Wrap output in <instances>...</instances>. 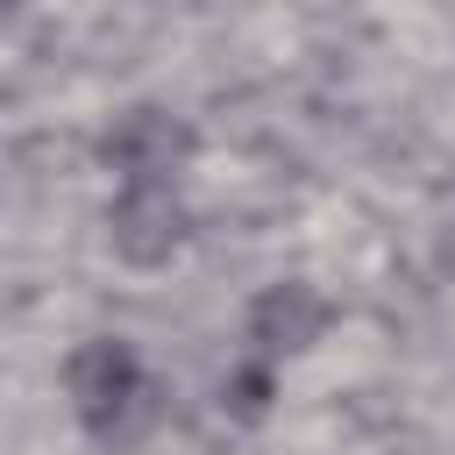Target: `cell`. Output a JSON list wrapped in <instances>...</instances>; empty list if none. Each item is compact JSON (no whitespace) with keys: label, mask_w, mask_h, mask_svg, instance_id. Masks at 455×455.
<instances>
[{"label":"cell","mask_w":455,"mask_h":455,"mask_svg":"<svg viewBox=\"0 0 455 455\" xmlns=\"http://www.w3.org/2000/svg\"><path fill=\"white\" fill-rule=\"evenodd\" d=\"M57 391H64V412L78 419L85 441L107 434V427H121L128 412H142L156 398V384L142 370V348L128 334H85V341H71L64 363H57Z\"/></svg>","instance_id":"cell-2"},{"label":"cell","mask_w":455,"mask_h":455,"mask_svg":"<svg viewBox=\"0 0 455 455\" xmlns=\"http://www.w3.org/2000/svg\"><path fill=\"white\" fill-rule=\"evenodd\" d=\"M427 256H434V277H441V284H455V220H448V228H434V249H427Z\"/></svg>","instance_id":"cell-6"},{"label":"cell","mask_w":455,"mask_h":455,"mask_svg":"<svg viewBox=\"0 0 455 455\" xmlns=\"http://www.w3.org/2000/svg\"><path fill=\"white\" fill-rule=\"evenodd\" d=\"M100 242L121 270H171L192 249L185 185H114L100 206Z\"/></svg>","instance_id":"cell-4"},{"label":"cell","mask_w":455,"mask_h":455,"mask_svg":"<svg viewBox=\"0 0 455 455\" xmlns=\"http://www.w3.org/2000/svg\"><path fill=\"white\" fill-rule=\"evenodd\" d=\"M334 320H341L334 291H327L320 277H306V270H284V277H263V284L249 291V306H242V341H249V355H263V363L284 370V363H306L313 348H327Z\"/></svg>","instance_id":"cell-3"},{"label":"cell","mask_w":455,"mask_h":455,"mask_svg":"<svg viewBox=\"0 0 455 455\" xmlns=\"http://www.w3.org/2000/svg\"><path fill=\"white\" fill-rule=\"evenodd\" d=\"M448 199H455V164H448Z\"/></svg>","instance_id":"cell-7"},{"label":"cell","mask_w":455,"mask_h":455,"mask_svg":"<svg viewBox=\"0 0 455 455\" xmlns=\"http://www.w3.org/2000/svg\"><path fill=\"white\" fill-rule=\"evenodd\" d=\"M192 156H199V128L164 100H128L92 135V164L114 185H185Z\"/></svg>","instance_id":"cell-1"},{"label":"cell","mask_w":455,"mask_h":455,"mask_svg":"<svg viewBox=\"0 0 455 455\" xmlns=\"http://www.w3.org/2000/svg\"><path fill=\"white\" fill-rule=\"evenodd\" d=\"M277 391H284V370L242 348V355L220 370V398H213V405H220L235 427H263V419L277 412Z\"/></svg>","instance_id":"cell-5"}]
</instances>
